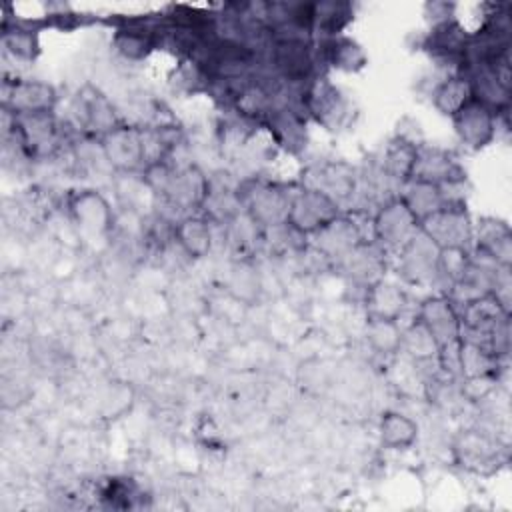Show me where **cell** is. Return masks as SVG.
I'll return each instance as SVG.
<instances>
[{
    "instance_id": "21",
    "label": "cell",
    "mask_w": 512,
    "mask_h": 512,
    "mask_svg": "<svg viewBox=\"0 0 512 512\" xmlns=\"http://www.w3.org/2000/svg\"><path fill=\"white\" fill-rule=\"evenodd\" d=\"M350 280L370 286L372 282L384 278L386 270V250L378 246L374 240L358 244L338 262H334Z\"/></svg>"
},
{
    "instance_id": "27",
    "label": "cell",
    "mask_w": 512,
    "mask_h": 512,
    "mask_svg": "<svg viewBox=\"0 0 512 512\" xmlns=\"http://www.w3.org/2000/svg\"><path fill=\"white\" fill-rule=\"evenodd\" d=\"M354 20V6L340 0L312 2V38L328 40L344 34L348 24Z\"/></svg>"
},
{
    "instance_id": "23",
    "label": "cell",
    "mask_w": 512,
    "mask_h": 512,
    "mask_svg": "<svg viewBox=\"0 0 512 512\" xmlns=\"http://www.w3.org/2000/svg\"><path fill=\"white\" fill-rule=\"evenodd\" d=\"M172 236L188 258L192 260L206 258L214 244L212 220L206 218L202 212L182 216L180 220L174 222Z\"/></svg>"
},
{
    "instance_id": "32",
    "label": "cell",
    "mask_w": 512,
    "mask_h": 512,
    "mask_svg": "<svg viewBox=\"0 0 512 512\" xmlns=\"http://www.w3.org/2000/svg\"><path fill=\"white\" fill-rule=\"evenodd\" d=\"M400 352H404L412 362L420 364L436 360L440 344L436 342L432 332L418 318H414L406 328H402Z\"/></svg>"
},
{
    "instance_id": "6",
    "label": "cell",
    "mask_w": 512,
    "mask_h": 512,
    "mask_svg": "<svg viewBox=\"0 0 512 512\" xmlns=\"http://www.w3.org/2000/svg\"><path fill=\"white\" fill-rule=\"evenodd\" d=\"M420 232L426 234L440 250L466 248L472 250L474 220L464 202L442 206L420 222Z\"/></svg>"
},
{
    "instance_id": "5",
    "label": "cell",
    "mask_w": 512,
    "mask_h": 512,
    "mask_svg": "<svg viewBox=\"0 0 512 512\" xmlns=\"http://www.w3.org/2000/svg\"><path fill=\"white\" fill-rule=\"evenodd\" d=\"M418 230V218L406 208L398 194L382 200L372 214V240L386 252H398Z\"/></svg>"
},
{
    "instance_id": "15",
    "label": "cell",
    "mask_w": 512,
    "mask_h": 512,
    "mask_svg": "<svg viewBox=\"0 0 512 512\" xmlns=\"http://www.w3.org/2000/svg\"><path fill=\"white\" fill-rule=\"evenodd\" d=\"M498 118L500 116H496L488 106L472 100L450 120L460 144L468 150L478 152L494 142L498 132Z\"/></svg>"
},
{
    "instance_id": "29",
    "label": "cell",
    "mask_w": 512,
    "mask_h": 512,
    "mask_svg": "<svg viewBox=\"0 0 512 512\" xmlns=\"http://www.w3.org/2000/svg\"><path fill=\"white\" fill-rule=\"evenodd\" d=\"M500 362L502 360L494 356L486 346L460 336V342H458V376L460 378H478V376L498 378Z\"/></svg>"
},
{
    "instance_id": "12",
    "label": "cell",
    "mask_w": 512,
    "mask_h": 512,
    "mask_svg": "<svg viewBox=\"0 0 512 512\" xmlns=\"http://www.w3.org/2000/svg\"><path fill=\"white\" fill-rule=\"evenodd\" d=\"M396 256V272L404 282L414 286H430L438 282L440 248L420 230L396 252Z\"/></svg>"
},
{
    "instance_id": "17",
    "label": "cell",
    "mask_w": 512,
    "mask_h": 512,
    "mask_svg": "<svg viewBox=\"0 0 512 512\" xmlns=\"http://www.w3.org/2000/svg\"><path fill=\"white\" fill-rule=\"evenodd\" d=\"M416 318L432 332V336L436 338L440 348L460 340V336H462L460 310L448 294L426 296L418 304Z\"/></svg>"
},
{
    "instance_id": "8",
    "label": "cell",
    "mask_w": 512,
    "mask_h": 512,
    "mask_svg": "<svg viewBox=\"0 0 512 512\" xmlns=\"http://www.w3.org/2000/svg\"><path fill=\"white\" fill-rule=\"evenodd\" d=\"M342 208L324 192L316 188H308L304 184H292L290 210H288V226L302 236H310L336 218Z\"/></svg>"
},
{
    "instance_id": "14",
    "label": "cell",
    "mask_w": 512,
    "mask_h": 512,
    "mask_svg": "<svg viewBox=\"0 0 512 512\" xmlns=\"http://www.w3.org/2000/svg\"><path fill=\"white\" fill-rule=\"evenodd\" d=\"M68 212L86 236L102 238L114 228V210L96 188H80L68 196Z\"/></svg>"
},
{
    "instance_id": "26",
    "label": "cell",
    "mask_w": 512,
    "mask_h": 512,
    "mask_svg": "<svg viewBox=\"0 0 512 512\" xmlns=\"http://www.w3.org/2000/svg\"><path fill=\"white\" fill-rule=\"evenodd\" d=\"M400 200L406 204V208L422 222L430 214L438 212L442 206L448 204V192L428 180L422 178H410L406 184L400 186L396 192Z\"/></svg>"
},
{
    "instance_id": "18",
    "label": "cell",
    "mask_w": 512,
    "mask_h": 512,
    "mask_svg": "<svg viewBox=\"0 0 512 512\" xmlns=\"http://www.w3.org/2000/svg\"><path fill=\"white\" fill-rule=\"evenodd\" d=\"M472 248L478 256L500 268L512 266V230L510 224L496 216H482L474 222Z\"/></svg>"
},
{
    "instance_id": "7",
    "label": "cell",
    "mask_w": 512,
    "mask_h": 512,
    "mask_svg": "<svg viewBox=\"0 0 512 512\" xmlns=\"http://www.w3.org/2000/svg\"><path fill=\"white\" fill-rule=\"evenodd\" d=\"M300 184L324 192L344 210L360 192V172L344 160H324L308 166Z\"/></svg>"
},
{
    "instance_id": "20",
    "label": "cell",
    "mask_w": 512,
    "mask_h": 512,
    "mask_svg": "<svg viewBox=\"0 0 512 512\" xmlns=\"http://www.w3.org/2000/svg\"><path fill=\"white\" fill-rule=\"evenodd\" d=\"M420 146L422 144H418L410 138L394 134L388 140V144L384 146L382 156L378 160V172H380L382 180L388 184H394L400 190V186L406 184L414 174Z\"/></svg>"
},
{
    "instance_id": "3",
    "label": "cell",
    "mask_w": 512,
    "mask_h": 512,
    "mask_svg": "<svg viewBox=\"0 0 512 512\" xmlns=\"http://www.w3.org/2000/svg\"><path fill=\"white\" fill-rule=\"evenodd\" d=\"M242 212L260 228L272 230L288 222L292 186L274 180H244L238 188Z\"/></svg>"
},
{
    "instance_id": "24",
    "label": "cell",
    "mask_w": 512,
    "mask_h": 512,
    "mask_svg": "<svg viewBox=\"0 0 512 512\" xmlns=\"http://www.w3.org/2000/svg\"><path fill=\"white\" fill-rule=\"evenodd\" d=\"M406 306L408 292L388 278H380L364 288V308L368 318L400 320Z\"/></svg>"
},
{
    "instance_id": "10",
    "label": "cell",
    "mask_w": 512,
    "mask_h": 512,
    "mask_svg": "<svg viewBox=\"0 0 512 512\" xmlns=\"http://www.w3.org/2000/svg\"><path fill=\"white\" fill-rule=\"evenodd\" d=\"M102 154L116 174H140L146 168L144 140L138 124L122 122L98 140Z\"/></svg>"
},
{
    "instance_id": "9",
    "label": "cell",
    "mask_w": 512,
    "mask_h": 512,
    "mask_svg": "<svg viewBox=\"0 0 512 512\" xmlns=\"http://www.w3.org/2000/svg\"><path fill=\"white\" fill-rule=\"evenodd\" d=\"M368 240L366 228L358 222V214L342 210L336 218L308 236V246L322 258L338 262L358 244Z\"/></svg>"
},
{
    "instance_id": "1",
    "label": "cell",
    "mask_w": 512,
    "mask_h": 512,
    "mask_svg": "<svg viewBox=\"0 0 512 512\" xmlns=\"http://www.w3.org/2000/svg\"><path fill=\"white\" fill-rule=\"evenodd\" d=\"M6 136L14 138L20 152L28 160H42L54 156L64 144V130L54 112L12 114L4 110Z\"/></svg>"
},
{
    "instance_id": "22",
    "label": "cell",
    "mask_w": 512,
    "mask_h": 512,
    "mask_svg": "<svg viewBox=\"0 0 512 512\" xmlns=\"http://www.w3.org/2000/svg\"><path fill=\"white\" fill-rule=\"evenodd\" d=\"M316 54L320 68H332L340 72H360L368 64V56L362 44L346 34L318 40Z\"/></svg>"
},
{
    "instance_id": "11",
    "label": "cell",
    "mask_w": 512,
    "mask_h": 512,
    "mask_svg": "<svg viewBox=\"0 0 512 512\" xmlns=\"http://www.w3.org/2000/svg\"><path fill=\"white\" fill-rule=\"evenodd\" d=\"M262 126L270 132L276 146L286 154L296 156L308 146V118L300 108L298 96H284V100L266 116Z\"/></svg>"
},
{
    "instance_id": "30",
    "label": "cell",
    "mask_w": 512,
    "mask_h": 512,
    "mask_svg": "<svg viewBox=\"0 0 512 512\" xmlns=\"http://www.w3.org/2000/svg\"><path fill=\"white\" fill-rule=\"evenodd\" d=\"M418 424L398 412V410H386L382 416H380V422H378V436H380V442L382 446L390 448V450H408L414 446V442L418 440Z\"/></svg>"
},
{
    "instance_id": "37",
    "label": "cell",
    "mask_w": 512,
    "mask_h": 512,
    "mask_svg": "<svg viewBox=\"0 0 512 512\" xmlns=\"http://www.w3.org/2000/svg\"><path fill=\"white\" fill-rule=\"evenodd\" d=\"M496 376H478V378H462V394L470 402L484 400L496 388Z\"/></svg>"
},
{
    "instance_id": "25",
    "label": "cell",
    "mask_w": 512,
    "mask_h": 512,
    "mask_svg": "<svg viewBox=\"0 0 512 512\" xmlns=\"http://www.w3.org/2000/svg\"><path fill=\"white\" fill-rule=\"evenodd\" d=\"M40 26L28 22L4 16L2 18V46L4 52L20 62H34L40 54V38H38Z\"/></svg>"
},
{
    "instance_id": "2",
    "label": "cell",
    "mask_w": 512,
    "mask_h": 512,
    "mask_svg": "<svg viewBox=\"0 0 512 512\" xmlns=\"http://www.w3.org/2000/svg\"><path fill=\"white\" fill-rule=\"evenodd\" d=\"M296 96L306 118L328 132H340L352 120L350 100L324 72L298 88Z\"/></svg>"
},
{
    "instance_id": "34",
    "label": "cell",
    "mask_w": 512,
    "mask_h": 512,
    "mask_svg": "<svg viewBox=\"0 0 512 512\" xmlns=\"http://www.w3.org/2000/svg\"><path fill=\"white\" fill-rule=\"evenodd\" d=\"M364 336L368 346L380 356H396L400 352V342H402L400 320L366 316Z\"/></svg>"
},
{
    "instance_id": "19",
    "label": "cell",
    "mask_w": 512,
    "mask_h": 512,
    "mask_svg": "<svg viewBox=\"0 0 512 512\" xmlns=\"http://www.w3.org/2000/svg\"><path fill=\"white\" fill-rule=\"evenodd\" d=\"M468 40H470V32L454 16L450 20L434 24L426 32L422 40V48L430 52V56L436 58L438 62L456 66V72H458L466 54Z\"/></svg>"
},
{
    "instance_id": "36",
    "label": "cell",
    "mask_w": 512,
    "mask_h": 512,
    "mask_svg": "<svg viewBox=\"0 0 512 512\" xmlns=\"http://www.w3.org/2000/svg\"><path fill=\"white\" fill-rule=\"evenodd\" d=\"M130 404H132V388L122 382L114 384L108 396L104 398V408L110 418H116L118 414H122L126 408H130Z\"/></svg>"
},
{
    "instance_id": "31",
    "label": "cell",
    "mask_w": 512,
    "mask_h": 512,
    "mask_svg": "<svg viewBox=\"0 0 512 512\" xmlns=\"http://www.w3.org/2000/svg\"><path fill=\"white\" fill-rule=\"evenodd\" d=\"M226 290L234 300L246 306L258 302L262 294V280H260L258 268L248 258L236 260L228 270Z\"/></svg>"
},
{
    "instance_id": "35",
    "label": "cell",
    "mask_w": 512,
    "mask_h": 512,
    "mask_svg": "<svg viewBox=\"0 0 512 512\" xmlns=\"http://www.w3.org/2000/svg\"><path fill=\"white\" fill-rule=\"evenodd\" d=\"M472 262V250L466 248H448L440 250L438 256V282H446L452 288L468 270Z\"/></svg>"
},
{
    "instance_id": "28",
    "label": "cell",
    "mask_w": 512,
    "mask_h": 512,
    "mask_svg": "<svg viewBox=\"0 0 512 512\" xmlns=\"http://www.w3.org/2000/svg\"><path fill=\"white\" fill-rule=\"evenodd\" d=\"M430 100L442 116L454 118L464 106L474 100L472 86L462 72H450L432 88Z\"/></svg>"
},
{
    "instance_id": "13",
    "label": "cell",
    "mask_w": 512,
    "mask_h": 512,
    "mask_svg": "<svg viewBox=\"0 0 512 512\" xmlns=\"http://www.w3.org/2000/svg\"><path fill=\"white\" fill-rule=\"evenodd\" d=\"M58 104L56 88L38 78H14L2 84V108L12 114L54 112Z\"/></svg>"
},
{
    "instance_id": "38",
    "label": "cell",
    "mask_w": 512,
    "mask_h": 512,
    "mask_svg": "<svg viewBox=\"0 0 512 512\" xmlns=\"http://www.w3.org/2000/svg\"><path fill=\"white\" fill-rule=\"evenodd\" d=\"M424 10L428 20H432V26L454 18V4H448V2H428Z\"/></svg>"
},
{
    "instance_id": "33",
    "label": "cell",
    "mask_w": 512,
    "mask_h": 512,
    "mask_svg": "<svg viewBox=\"0 0 512 512\" xmlns=\"http://www.w3.org/2000/svg\"><path fill=\"white\" fill-rule=\"evenodd\" d=\"M456 452L464 466L480 472L486 466H492L496 462L498 448L484 434H480L476 430H468L466 434L460 436V440L456 444Z\"/></svg>"
},
{
    "instance_id": "4",
    "label": "cell",
    "mask_w": 512,
    "mask_h": 512,
    "mask_svg": "<svg viewBox=\"0 0 512 512\" xmlns=\"http://www.w3.org/2000/svg\"><path fill=\"white\" fill-rule=\"evenodd\" d=\"M70 116L82 138L100 140L124 120L114 102L96 84H82L70 100Z\"/></svg>"
},
{
    "instance_id": "16",
    "label": "cell",
    "mask_w": 512,
    "mask_h": 512,
    "mask_svg": "<svg viewBox=\"0 0 512 512\" xmlns=\"http://www.w3.org/2000/svg\"><path fill=\"white\" fill-rule=\"evenodd\" d=\"M412 178H422L450 190L466 182V170L452 150L422 144L418 148V158H416Z\"/></svg>"
}]
</instances>
